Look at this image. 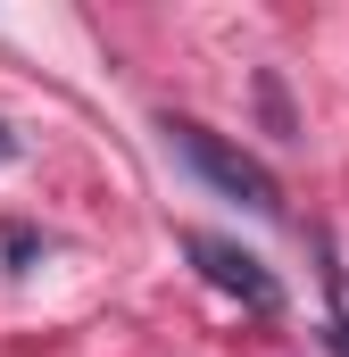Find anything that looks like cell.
<instances>
[{"label": "cell", "mask_w": 349, "mask_h": 357, "mask_svg": "<svg viewBox=\"0 0 349 357\" xmlns=\"http://www.w3.org/2000/svg\"><path fill=\"white\" fill-rule=\"evenodd\" d=\"M183 258L208 274L216 291H233L250 316H274V307H283V282H274V266H266V258H250L242 241H216V233H183Z\"/></svg>", "instance_id": "obj_2"}, {"label": "cell", "mask_w": 349, "mask_h": 357, "mask_svg": "<svg viewBox=\"0 0 349 357\" xmlns=\"http://www.w3.org/2000/svg\"><path fill=\"white\" fill-rule=\"evenodd\" d=\"M158 133H167V142H174V150H183L208 183H216L225 199H242V208H258V216H283V183L266 175L250 150H233L225 133H208V125H191V116H167Z\"/></svg>", "instance_id": "obj_1"}, {"label": "cell", "mask_w": 349, "mask_h": 357, "mask_svg": "<svg viewBox=\"0 0 349 357\" xmlns=\"http://www.w3.org/2000/svg\"><path fill=\"white\" fill-rule=\"evenodd\" d=\"M42 250H50V233H42V225H25V216H8V225H0V266H8V274H34V266H42Z\"/></svg>", "instance_id": "obj_3"}, {"label": "cell", "mask_w": 349, "mask_h": 357, "mask_svg": "<svg viewBox=\"0 0 349 357\" xmlns=\"http://www.w3.org/2000/svg\"><path fill=\"white\" fill-rule=\"evenodd\" d=\"M0 158H17V133H8V125H0Z\"/></svg>", "instance_id": "obj_6"}, {"label": "cell", "mask_w": 349, "mask_h": 357, "mask_svg": "<svg viewBox=\"0 0 349 357\" xmlns=\"http://www.w3.org/2000/svg\"><path fill=\"white\" fill-rule=\"evenodd\" d=\"M258 116L274 142H299V116H291V91H283V75L274 67H258Z\"/></svg>", "instance_id": "obj_4"}, {"label": "cell", "mask_w": 349, "mask_h": 357, "mask_svg": "<svg viewBox=\"0 0 349 357\" xmlns=\"http://www.w3.org/2000/svg\"><path fill=\"white\" fill-rule=\"evenodd\" d=\"M325 299H333L325 349H333V357H349V266H341V258H325Z\"/></svg>", "instance_id": "obj_5"}]
</instances>
